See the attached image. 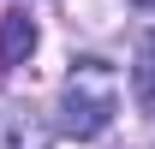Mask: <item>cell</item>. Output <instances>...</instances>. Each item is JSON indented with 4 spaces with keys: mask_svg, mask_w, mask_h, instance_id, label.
I'll return each instance as SVG.
<instances>
[{
    "mask_svg": "<svg viewBox=\"0 0 155 149\" xmlns=\"http://www.w3.org/2000/svg\"><path fill=\"white\" fill-rule=\"evenodd\" d=\"M114 119H119V72L101 54L72 60V72L60 84V131L78 143H96V137H107Z\"/></svg>",
    "mask_w": 155,
    "mask_h": 149,
    "instance_id": "6da1fadb",
    "label": "cell"
},
{
    "mask_svg": "<svg viewBox=\"0 0 155 149\" xmlns=\"http://www.w3.org/2000/svg\"><path fill=\"white\" fill-rule=\"evenodd\" d=\"M0 149H54V125H48V113H36L30 101L0 108Z\"/></svg>",
    "mask_w": 155,
    "mask_h": 149,
    "instance_id": "7a4b0ae2",
    "label": "cell"
},
{
    "mask_svg": "<svg viewBox=\"0 0 155 149\" xmlns=\"http://www.w3.org/2000/svg\"><path fill=\"white\" fill-rule=\"evenodd\" d=\"M36 42H42V30H36V18H30L24 6L0 12V72H18L24 60L36 54Z\"/></svg>",
    "mask_w": 155,
    "mask_h": 149,
    "instance_id": "3957f363",
    "label": "cell"
},
{
    "mask_svg": "<svg viewBox=\"0 0 155 149\" xmlns=\"http://www.w3.org/2000/svg\"><path fill=\"white\" fill-rule=\"evenodd\" d=\"M131 90H137V108H143V113H155V36H143V42H137Z\"/></svg>",
    "mask_w": 155,
    "mask_h": 149,
    "instance_id": "277c9868",
    "label": "cell"
},
{
    "mask_svg": "<svg viewBox=\"0 0 155 149\" xmlns=\"http://www.w3.org/2000/svg\"><path fill=\"white\" fill-rule=\"evenodd\" d=\"M131 6H143V12H155V0H131Z\"/></svg>",
    "mask_w": 155,
    "mask_h": 149,
    "instance_id": "5b68a950",
    "label": "cell"
}]
</instances>
